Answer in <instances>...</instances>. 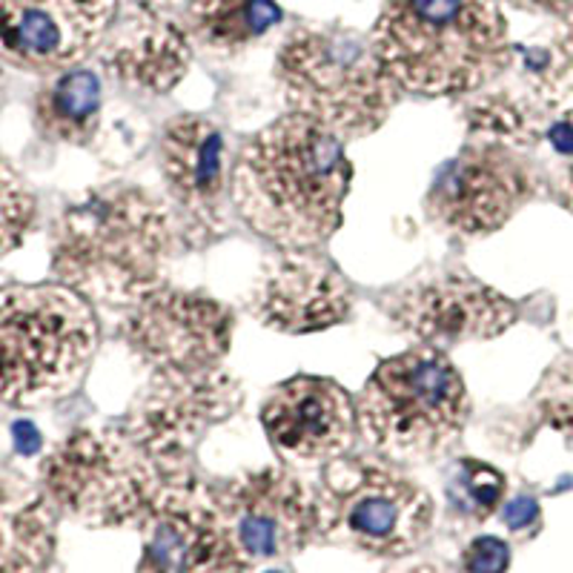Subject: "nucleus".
<instances>
[{"label":"nucleus","instance_id":"f257e3e1","mask_svg":"<svg viewBox=\"0 0 573 573\" xmlns=\"http://www.w3.org/2000/svg\"><path fill=\"white\" fill-rule=\"evenodd\" d=\"M350 182L353 166L341 138L292 112L244 144L233 201L252 233L299 252L336 233Z\"/></svg>","mask_w":573,"mask_h":573},{"label":"nucleus","instance_id":"f03ea898","mask_svg":"<svg viewBox=\"0 0 573 573\" xmlns=\"http://www.w3.org/2000/svg\"><path fill=\"white\" fill-rule=\"evenodd\" d=\"M373 49L396 87L439 98L494 80L508 35L496 0H387Z\"/></svg>","mask_w":573,"mask_h":573},{"label":"nucleus","instance_id":"7ed1b4c3","mask_svg":"<svg viewBox=\"0 0 573 573\" xmlns=\"http://www.w3.org/2000/svg\"><path fill=\"white\" fill-rule=\"evenodd\" d=\"M170 252V215L144 189L115 184L66 207L55 227L52 270L80 296L133 304L158 287Z\"/></svg>","mask_w":573,"mask_h":573},{"label":"nucleus","instance_id":"20e7f679","mask_svg":"<svg viewBox=\"0 0 573 573\" xmlns=\"http://www.w3.org/2000/svg\"><path fill=\"white\" fill-rule=\"evenodd\" d=\"M98 347L87 296L66 284L0 287V401L40 408L84 376Z\"/></svg>","mask_w":573,"mask_h":573},{"label":"nucleus","instance_id":"39448f33","mask_svg":"<svg viewBox=\"0 0 573 573\" xmlns=\"http://www.w3.org/2000/svg\"><path fill=\"white\" fill-rule=\"evenodd\" d=\"M278 80L299 115L336 138H359L385 124L396 84L373 43L347 29H299L278 49Z\"/></svg>","mask_w":573,"mask_h":573},{"label":"nucleus","instance_id":"423d86ee","mask_svg":"<svg viewBox=\"0 0 573 573\" xmlns=\"http://www.w3.org/2000/svg\"><path fill=\"white\" fill-rule=\"evenodd\" d=\"M356 416L368 439L387 456L424 459L464 431L471 399L448 356L419 345L370 373L356 399Z\"/></svg>","mask_w":573,"mask_h":573},{"label":"nucleus","instance_id":"0eeeda50","mask_svg":"<svg viewBox=\"0 0 573 573\" xmlns=\"http://www.w3.org/2000/svg\"><path fill=\"white\" fill-rule=\"evenodd\" d=\"M52 505L95 527L147 519L166 485L150 456L126 431L80 427L40 464Z\"/></svg>","mask_w":573,"mask_h":573},{"label":"nucleus","instance_id":"6e6552de","mask_svg":"<svg viewBox=\"0 0 573 573\" xmlns=\"http://www.w3.org/2000/svg\"><path fill=\"white\" fill-rule=\"evenodd\" d=\"M322 531L378 557H401L422 543L433 502L416 482L368 459H333L324 471Z\"/></svg>","mask_w":573,"mask_h":573},{"label":"nucleus","instance_id":"1a4fd4ad","mask_svg":"<svg viewBox=\"0 0 573 573\" xmlns=\"http://www.w3.org/2000/svg\"><path fill=\"white\" fill-rule=\"evenodd\" d=\"M233 315L219 301L198 292L152 287L133 301L124 336L138 356L164 376H189L212 370L227 353Z\"/></svg>","mask_w":573,"mask_h":573},{"label":"nucleus","instance_id":"9d476101","mask_svg":"<svg viewBox=\"0 0 573 573\" xmlns=\"http://www.w3.org/2000/svg\"><path fill=\"white\" fill-rule=\"evenodd\" d=\"M393 322L427 347H453L496 338L516 322V304L459 270L422 275L404 284L390 304Z\"/></svg>","mask_w":573,"mask_h":573},{"label":"nucleus","instance_id":"9b49d317","mask_svg":"<svg viewBox=\"0 0 573 573\" xmlns=\"http://www.w3.org/2000/svg\"><path fill=\"white\" fill-rule=\"evenodd\" d=\"M244 550L219 502L175 482L147 513L138 573H241Z\"/></svg>","mask_w":573,"mask_h":573},{"label":"nucleus","instance_id":"f8f14e48","mask_svg":"<svg viewBox=\"0 0 573 573\" xmlns=\"http://www.w3.org/2000/svg\"><path fill=\"white\" fill-rule=\"evenodd\" d=\"M527 170L496 144H471L441 166L427 212L459 236H485L511 219L527 198Z\"/></svg>","mask_w":573,"mask_h":573},{"label":"nucleus","instance_id":"ddd939ff","mask_svg":"<svg viewBox=\"0 0 573 573\" xmlns=\"http://www.w3.org/2000/svg\"><path fill=\"white\" fill-rule=\"evenodd\" d=\"M215 502L247 559L296 553L322 531L319 496L275 468L229 482Z\"/></svg>","mask_w":573,"mask_h":573},{"label":"nucleus","instance_id":"4468645a","mask_svg":"<svg viewBox=\"0 0 573 573\" xmlns=\"http://www.w3.org/2000/svg\"><path fill=\"white\" fill-rule=\"evenodd\" d=\"M115 17V0H0V58L21 70H66Z\"/></svg>","mask_w":573,"mask_h":573},{"label":"nucleus","instance_id":"2eb2a0df","mask_svg":"<svg viewBox=\"0 0 573 573\" xmlns=\"http://www.w3.org/2000/svg\"><path fill=\"white\" fill-rule=\"evenodd\" d=\"M261 424L282 456L322 462L353 445L356 408L350 393L331 378L296 376L264 401Z\"/></svg>","mask_w":573,"mask_h":573},{"label":"nucleus","instance_id":"dca6fc26","mask_svg":"<svg viewBox=\"0 0 573 573\" xmlns=\"http://www.w3.org/2000/svg\"><path fill=\"white\" fill-rule=\"evenodd\" d=\"M250 307L252 315L273 331L304 336L345 322L353 299L345 278L327 261L290 252L261 270Z\"/></svg>","mask_w":573,"mask_h":573},{"label":"nucleus","instance_id":"f3484780","mask_svg":"<svg viewBox=\"0 0 573 573\" xmlns=\"http://www.w3.org/2000/svg\"><path fill=\"white\" fill-rule=\"evenodd\" d=\"M161 170L173 198L198 221H221L227 187V144L215 124L182 115L166 124L161 138Z\"/></svg>","mask_w":573,"mask_h":573},{"label":"nucleus","instance_id":"a211bd4d","mask_svg":"<svg viewBox=\"0 0 573 573\" xmlns=\"http://www.w3.org/2000/svg\"><path fill=\"white\" fill-rule=\"evenodd\" d=\"M55 553V513L38 490L0 479V573H43Z\"/></svg>","mask_w":573,"mask_h":573},{"label":"nucleus","instance_id":"6ab92c4d","mask_svg":"<svg viewBox=\"0 0 573 573\" xmlns=\"http://www.w3.org/2000/svg\"><path fill=\"white\" fill-rule=\"evenodd\" d=\"M103 66L129 87L166 92L184 78L189 66V43L178 26L152 21L126 32L103 55Z\"/></svg>","mask_w":573,"mask_h":573},{"label":"nucleus","instance_id":"aec40b11","mask_svg":"<svg viewBox=\"0 0 573 573\" xmlns=\"http://www.w3.org/2000/svg\"><path fill=\"white\" fill-rule=\"evenodd\" d=\"M101 121V84L89 70H70L35 98V126L49 141L87 144Z\"/></svg>","mask_w":573,"mask_h":573},{"label":"nucleus","instance_id":"412c9836","mask_svg":"<svg viewBox=\"0 0 573 573\" xmlns=\"http://www.w3.org/2000/svg\"><path fill=\"white\" fill-rule=\"evenodd\" d=\"M282 21L275 0H192L189 29L215 49L247 47Z\"/></svg>","mask_w":573,"mask_h":573},{"label":"nucleus","instance_id":"4be33fe9","mask_svg":"<svg viewBox=\"0 0 573 573\" xmlns=\"http://www.w3.org/2000/svg\"><path fill=\"white\" fill-rule=\"evenodd\" d=\"M35 196L15 166L0 155V256L17 250L35 224Z\"/></svg>","mask_w":573,"mask_h":573},{"label":"nucleus","instance_id":"5701e85b","mask_svg":"<svg viewBox=\"0 0 573 573\" xmlns=\"http://www.w3.org/2000/svg\"><path fill=\"white\" fill-rule=\"evenodd\" d=\"M539 410L557 431L573 433V359L553 364L539 390Z\"/></svg>","mask_w":573,"mask_h":573},{"label":"nucleus","instance_id":"b1692460","mask_svg":"<svg viewBox=\"0 0 573 573\" xmlns=\"http://www.w3.org/2000/svg\"><path fill=\"white\" fill-rule=\"evenodd\" d=\"M462 490L464 496H468V505H471V508H476L479 513H490L496 508V502L502 499L505 479L494 468H487V464L468 462L464 464Z\"/></svg>","mask_w":573,"mask_h":573},{"label":"nucleus","instance_id":"393cba45","mask_svg":"<svg viewBox=\"0 0 573 573\" xmlns=\"http://www.w3.org/2000/svg\"><path fill=\"white\" fill-rule=\"evenodd\" d=\"M511 565V548L496 536H479L464 550L468 573H505Z\"/></svg>","mask_w":573,"mask_h":573},{"label":"nucleus","instance_id":"a878e982","mask_svg":"<svg viewBox=\"0 0 573 573\" xmlns=\"http://www.w3.org/2000/svg\"><path fill=\"white\" fill-rule=\"evenodd\" d=\"M536 513H539V505H536L534 499H527V496H519V499H513V502L508 505L505 522L511 527H525L534 522Z\"/></svg>","mask_w":573,"mask_h":573},{"label":"nucleus","instance_id":"bb28decb","mask_svg":"<svg viewBox=\"0 0 573 573\" xmlns=\"http://www.w3.org/2000/svg\"><path fill=\"white\" fill-rule=\"evenodd\" d=\"M550 141H553V147H557L559 152H573V126H553V129H550Z\"/></svg>","mask_w":573,"mask_h":573},{"label":"nucleus","instance_id":"cd10ccee","mask_svg":"<svg viewBox=\"0 0 573 573\" xmlns=\"http://www.w3.org/2000/svg\"><path fill=\"white\" fill-rule=\"evenodd\" d=\"M135 3H141L144 9H150V12H161V9L178 7V3H187V0H135ZM192 3V0H189Z\"/></svg>","mask_w":573,"mask_h":573},{"label":"nucleus","instance_id":"c85d7f7f","mask_svg":"<svg viewBox=\"0 0 573 573\" xmlns=\"http://www.w3.org/2000/svg\"><path fill=\"white\" fill-rule=\"evenodd\" d=\"M571 210H573V178H571Z\"/></svg>","mask_w":573,"mask_h":573},{"label":"nucleus","instance_id":"c756f323","mask_svg":"<svg viewBox=\"0 0 573 573\" xmlns=\"http://www.w3.org/2000/svg\"><path fill=\"white\" fill-rule=\"evenodd\" d=\"M270 573H282V571H270Z\"/></svg>","mask_w":573,"mask_h":573},{"label":"nucleus","instance_id":"7c9ffc66","mask_svg":"<svg viewBox=\"0 0 573 573\" xmlns=\"http://www.w3.org/2000/svg\"><path fill=\"white\" fill-rule=\"evenodd\" d=\"M424 573H431V571H424Z\"/></svg>","mask_w":573,"mask_h":573}]
</instances>
